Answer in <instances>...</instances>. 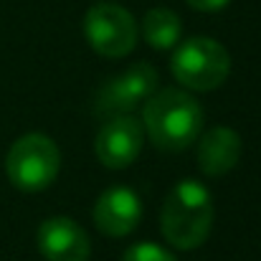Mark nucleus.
<instances>
[{
	"mask_svg": "<svg viewBox=\"0 0 261 261\" xmlns=\"http://www.w3.org/2000/svg\"><path fill=\"white\" fill-rule=\"evenodd\" d=\"M38 249L48 261H87L91 241L76 221L54 216L38 228Z\"/></svg>",
	"mask_w": 261,
	"mask_h": 261,
	"instance_id": "9",
	"label": "nucleus"
},
{
	"mask_svg": "<svg viewBox=\"0 0 261 261\" xmlns=\"http://www.w3.org/2000/svg\"><path fill=\"white\" fill-rule=\"evenodd\" d=\"M59 165L61 155L56 142L41 132H31L15 140L5 158L8 180L23 193H38L48 188L59 175Z\"/></svg>",
	"mask_w": 261,
	"mask_h": 261,
	"instance_id": "3",
	"label": "nucleus"
},
{
	"mask_svg": "<svg viewBox=\"0 0 261 261\" xmlns=\"http://www.w3.org/2000/svg\"><path fill=\"white\" fill-rule=\"evenodd\" d=\"M122 261H175V256L158 244H135L127 249Z\"/></svg>",
	"mask_w": 261,
	"mask_h": 261,
	"instance_id": "12",
	"label": "nucleus"
},
{
	"mask_svg": "<svg viewBox=\"0 0 261 261\" xmlns=\"http://www.w3.org/2000/svg\"><path fill=\"white\" fill-rule=\"evenodd\" d=\"M142 140H145L142 124L129 114H117V117L104 119V124L96 135L94 150L104 168L122 170L137 160V155L142 150Z\"/></svg>",
	"mask_w": 261,
	"mask_h": 261,
	"instance_id": "7",
	"label": "nucleus"
},
{
	"mask_svg": "<svg viewBox=\"0 0 261 261\" xmlns=\"http://www.w3.org/2000/svg\"><path fill=\"white\" fill-rule=\"evenodd\" d=\"M163 236L175 249H195L200 246L213 226V200L203 182L182 180L165 198L160 213Z\"/></svg>",
	"mask_w": 261,
	"mask_h": 261,
	"instance_id": "2",
	"label": "nucleus"
},
{
	"mask_svg": "<svg viewBox=\"0 0 261 261\" xmlns=\"http://www.w3.org/2000/svg\"><path fill=\"white\" fill-rule=\"evenodd\" d=\"M241 158V137L231 127H213L198 137L195 160L200 173L208 177L228 175Z\"/></svg>",
	"mask_w": 261,
	"mask_h": 261,
	"instance_id": "10",
	"label": "nucleus"
},
{
	"mask_svg": "<svg viewBox=\"0 0 261 261\" xmlns=\"http://www.w3.org/2000/svg\"><path fill=\"white\" fill-rule=\"evenodd\" d=\"M145 132L163 152H182L203 129V107L182 89H163L147 96L142 112Z\"/></svg>",
	"mask_w": 261,
	"mask_h": 261,
	"instance_id": "1",
	"label": "nucleus"
},
{
	"mask_svg": "<svg viewBox=\"0 0 261 261\" xmlns=\"http://www.w3.org/2000/svg\"><path fill=\"white\" fill-rule=\"evenodd\" d=\"M185 3L200 13H216V10H223L231 0H185Z\"/></svg>",
	"mask_w": 261,
	"mask_h": 261,
	"instance_id": "13",
	"label": "nucleus"
},
{
	"mask_svg": "<svg viewBox=\"0 0 261 261\" xmlns=\"http://www.w3.org/2000/svg\"><path fill=\"white\" fill-rule=\"evenodd\" d=\"M142 203L140 195L127 185L107 188L94 203V223L109 239H122L140 226Z\"/></svg>",
	"mask_w": 261,
	"mask_h": 261,
	"instance_id": "8",
	"label": "nucleus"
},
{
	"mask_svg": "<svg viewBox=\"0 0 261 261\" xmlns=\"http://www.w3.org/2000/svg\"><path fill=\"white\" fill-rule=\"evenodd\" d=\"M84 36L89 46L104 59H122L137 43V23L117 3H99L84 18Z\"/></svg>",
	"mask_w": 261,
	"mask_h": 261,
	"instance_id": "5",
	"label": "nucleus"
},
{
	"mask_svg": "<svg viewBox=\"0 0 261 261\" xmlns=\"http://www.w3.org/2000/svg\"><path fill=\"white\" fill-rule=\"evenodd\" d=\"M180 31H182L180 18L170 8H152V10L145 13L142 36H145V41L152 48H160V51L173 48L175 43L180 41Z\"/></svg>",
	"mask_w": 261,
	"mask_h": 261,
	"instance_id": "11",
	"label": "nucleus"
},
{
	"mask_svg": "<svg viewBox=\"0 0 261 261\" xmlns=\"http://www.w3.org/2000/svg\"><path fill=\"white\" fill-rule=\"evenodd\" d=\"M170 69L182 87L193 91H211L226 82L231 71V56L218 41L195 36L175 48Z\"/></svg>",
	"mask_w": 261,
	"mask_h": 261,
	"instance_id": "4",
	"label": "nucleus"
},
{
	"mask_svg": "<svg viewBox=\"0 0 261 261\" xmlns=\"http://www.w3.org/2000/svg\"><path fill=\"white\" fill-rule=\"evenodd\" d=\"M158 87V71L150 64H135L127 71L104 82L94 99V114L99 119H109L117 114H127L140 101H145Z\"/></svg>",
	"mask_w": 261,
	"mask_h": 261,
	"instance_id": "6",
	"label": "nucleus"
}]
</instances>
